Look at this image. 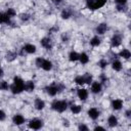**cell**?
<instances>
[{
  "label": "cell",
  "instance_id": "obj_1",
  "mask_svg": "<svg viewBox=\"0 0 131 131\" xmlns=\"http://www.w3.org/2000/svg\"><path fill=\"white\" fill-rule=\"evenodd\" d=\"M9 89L11 93L13 94H19L23 91H25V81L19 77L13 78V83L9 86Z\"/></svg>",
  "mask_w": 131,
  "mask_h": 131
},
{
  "label": "cell",
  "instance_id": "obj_2",
  "mask_svg": "<svg viewBox=\"0 0 131 131\" xmlns=\"http://www.w3.org/2000/svg\"><path fill=\"white\" fill-rule=\"evenodd\" d=\"M51 108L57 113H63L68 108V102L66 100H54L51 103Z\"/></svg>",
  "mask_w": 131,
  "mask_h": 131
},
{
  "label": "cell",
  "instance_id": "obj_3",
  "mask_svg": "<svg viewBox=\"0 0 131 131\" xmlns=\"http://www.w3.org/2000/svg\"><path fill=\"white\" fill-rule=\"evenodd\" d=\"M106 3V0H86V6L87 8L91 10H96L104 6Z\"/></svg>",
  "mask_w": 131,
  "mask_h": 131
},
{
  "label": "cell",
  "instance_id": "obj_4",
  "mask_svg": "<svg viewBox=\"0 0 131 131\" xmlns=\"http://www.w3.org/2000/svg\"><path fill=\"white\" fill-rule=\"evenodd\" d=\"M61 88H62V86L59 85V84H52V85L47 86L45 88V90H46V92L49 96H55L61 90Z\"/></svg>",
  "mask_w": 131,
  "mask_h": 131
},
{
  "label": "cell",
  "instance_id": "obj_5",
  "mask_svg": "<svg viewBox=\"0 0 131 131\" xmlns=\"http://www.w3.org/2000/svg\"><path fill=\"white\" fill-rule=\"evenodd\" d=\"M43 127V121L41 119H38V118H35V119H32L30 122H29V128L30 129H33V130H39Z\"/></svg>",
  "mask_w": 131,
  "mask_h": 131
},
{
  "label": "cell",
  "instance_id": "obj_6",
  "mask_svg": "<svg viewBox=\"0 0 131 131\" xmlns=\"http://www.w3.org/2000/svg\"><path fill=\"white\" fill-rule=\"evenodd\" d=\"M102 90V85L98 81H92L91 83V92L94 94H98Z\"/></svg>",
  "mask_w": 131,
  "mask_h": 131
},
{
  "label": "cell",
  "instance_id": "obj_7",
  "mask_svg": "<svg viewBox=\"0 0 131 131\" xmlns=\"http://www.w3.org/2000/svg\"><path fill=\"white\" fill-rule=\"evenodd\" d=\"M121 43H122V37H121V35L115 34L112 37V39H111V45H112V47H115L116 48V47L120 46Z\"/></svg>",
  "mask_w": 131,
  "mask_h": 131
},
{
  "label": "cell",
  "instance_id": "obj_8",
  "mask_svg": "<svg viewBox=\"0 0 131 131\" xmlns=\"http://www.w3.org/2000/svg\"><path fill=\"white\" fill-rule=\"evenodd\" d=\"M40 43H41V46H42L43 48L47 49V50H49V49L52 48V40H51L49 37H44V38H42L41 41H40Z\"/></svg>",
  "mask_w": 131,
  "mask_h": 131
},
{
  "label": "cell",
  "instance_id": "obj_9",
  "mask_svg": "<svg viewBox=\"0 0 131 131\" xmlns=\"http://www.w3.org/2000/svg\"><path fill=\"white\" fill-rule=\"evenodd\" d=\"M87 115H88V117H89L90 119L96 120V119H98V117H99V115H100V112H99V110L96 108V107H91V108L88 110Z\"/></svg>",
  "mask_w": 131,
  "mask_h": 131
},
{
  "label": "cell",
  "instance_id": "obj_10",
  "mask_svg": "<svg viewBox=\"0 0 131 131\" xmlns=\"http://www.w3.org/2000/svg\"><path fill=\"white\" fill-rule=\"evenodd\" d=\"M25 121H26L25 117H24L23 115H20V114H16V115H14V116L12 117V123H13L14 125H16V126L23 125V124L25 123Z\"/></svg>",
  "mask_w": 131,
  "mask_h": 131
},
{
  "label": "cell",
  "instance_id": "obj_11",
  "mask_svg": "<svg viewBox=\"0 0 131 131\" xmlns=\"http://www.w3.org/2000/svg\"><path fill=\"white\" fill-rule=\"evenodd\" d=\"M77 96H78L79 99L82 100V101L86 100V99L88 98V91H87V89H85V88H80V89H78V90H77Z\"/></svg>",
  "mask_w": 131,
  "mask_h": 131
},
{
  "label": "cell",
  "instance_id": "obj_12",
  "mask_svg": "<svg viewBox=\"0 0 131 131\" xmlns=\"http://www.w3.org/2000/svg\"><path fill=\"white\" fill-rule=\"evenodd\" d=\"M36 46L34 44H31V43H28L26 44L24 47H23V51H25L26 53H29V54H33L36 52Z\"/></svg>",
  "mask_w": 131,
  "mask_h": 131
},
{
  "label": "cell",
  "instance_id": "obj_13",
  "mask_svg": "<svg viewBox=\"0 0 131 131\" xmlns=\"http://www.w3.org/2000/svg\"><path fill=\"white\" fill-rule=\"evenodd\" d=\"M106 31H107V25L104 24V23L99 24V25L96 27V29H95V32H96V34H98V35H103Z\"/></svg>",
  "mask_w": 131,
  "mask_h": 131
},
{
  "label": "cell",
  "instance_id": "obj_14",
  "mask_svg": "<svg viewBox=\"0 0 131 131\" xmlns=\"http://www.w3.org/2000/svg\"><path fill=\"white\" fill-rule=\"evenodd\" d=\"M34 106L36 110L38 111H42L44 107H45V101L41 98H36L35 101H34Z\"/></svg>",
  "mask_w": 131,
  "mask_h": 131
},
{
  "label": "cell",
  "instance_id": "obj_15",
  "mask_svg": "<svg viewBox=\"0 0 131 131\" xmlns=\"http://www.w3.org/2000/svg\"><path fill=\"white\" fill-rule=\"evenodd\" d=\"M112 107H113V110H115V111L121 110V108L123 107V100H122V99H119V98L114 99V100L112 101Z\"/></svg>",
  "mask_w": 131,
  "mask_h": 131
},
{
  "label": "cell",
  "instance_id": "obj_16",
  "mask_svg": "<svg viewBox=\"0 0 131 131\" xmlns=\"http://www.w3.org/2000/svg\"><path fill=\"white\" fill-rule=\"evenodd\" d=\"M52 62L49 60V59H43V62H42V64H41V69L42 70H44V71H46V72H48V71H51L52 70Z\"/></svg>",
  "mask_w": 131,
  "mask_h": 131
},
{
  "label": "cell",
  "instance_id": "obj_17",
  "mask_svg": "<svg viewBox=\"0 0 131 131\" xmlns=\"http://www.w3.org/2000/svg\"><path fill=\"white\" fill-rule=\"evenodd\" d=\"M107 125H108L111 128L116 127V126L118 125V119H117V117L114 116V115H111V116L107 118Z\"/></svg>",
  "mask_w": 131,
  "mask_h": 131
},
{
  "label": "cell",
  "instance_id": "obj_18",
  "mask_svg": "<svg viewBox=\"0 0 131 131\" xmlns=\"http://www.w3.org/2000/svg\"><path fill=\"white\" fill-rule=\"evenodd\" d=\"M122 62L119 60V59H115V60H113V62H112V68H113V70L114 71H116V72H120L121 70H122Z\"/></svg>",
  "mask_w": 131,
  "mask_h": 131
},
{
  "label": "cell",
  "instance_id": "obj_19",
  "mask_svg": "<svg viewBox=\"0 0 131 131\" xmlns=\"http://www.w3.org/2000/svg\"><path fill=\"white\" fill-rule=\"evenodd\" d=\"M119 56L122 57V58H124V59H129V58L131 57V52H130L128 49L124 48V49H122V50L119 52Z\"/></svg>",
  "mask_w": 131,
  "mask_h": 131
},
{
  "label": "cell",
  "instance_id": "obj_20",
  "mask_svg": "<svg viewBox=\"0 0 131 131\" xmlns=\"http://www.w3.org/2000/svg\"><path fill=\"white\" fill-rule=\"evenodd\" d=\"M79 61H80L82 64L88 63V61H89V56H88V54L85 53V52L80 53V54H79Z\"/></svg>",
  "mask_w": 131,
  "mask_h": 131
},
{
  "label": "cell",
  "instance_id": "obj_21",
  "mask_svg": "<svg viewBox=\"0 0 131 131\" xmlns=\"http://www.w3.org/2000/svg\"><path fill=\"white\" fill-rule=\"evenodd\" d=\"M34 89H35V84H34L33 81H27V82H25V91L32 92V91H34Z\"/></svg>",
  "mask_w": 131,
  "mask_h": 131
},
{
  "label": "cell",
  "instance_id": "obj_22",
  "mask_svg": "<svg viewBox=\"0 0 131 131\" xmlns=\"http://www.w3.org/2000/svg\"><path fill=\"white\" fill-rule=\"evenodd\" d=\"M100 43H101V40H100V38L98 36H94L90 40V45L92 47H97V46L100 45Z\"/></svg>",
  "mask_w": 131,
  "mask_h": 131
},
{
  "label": "cell",
  "instance_id": "obj_23",
  "mask_svg": "<svg viewBox=\"0 0 131 131\" xmlns=\"http://www.w3.org/2000/svg\"><path fill=\"white\" fill-rule=\"evenodd\" d=\"M60 16H61L63 19H68L69 17L72 16V10H71L70 8H64V9H62V11H61V13H60Z\"/></svg>",
  "mask_w": 131,
  "mask_h": 131
},
{
  "label": "cell",
  "instance_id": "obj_24",
  "mask_svg": "<svg viewBox=\"0 0 131 131\" xmlns=\"http://www.w3.org/2000/svg\"><path fill=\"white\" fill-rule=\"evenodd\" d=\"M71 112L74 114V115H78L82 112V106L79 105V104H73L71 106Z\"/></svg>",
  "mask_w": 131,
  "mask_h": 131
},
{
  "label": "cell",
  "instance_id": "obj_25",
  "mask_svg": "<svg viewBox=\"0 0 131 131\" xmlns=\"http://www.w3.org/2000/svg\"><path fill=\"white\" fill-rule=\"evenodd\" d=\"M10 21V17L3 12H0V24H8Z\"/></svg>",
  "mask_w": 131,
  "mask_h": 131
},
{
  "label": "cell",
  "instance_id": "obj_26",
  "mask_svg": "<svg viewBox=\"0 0 131 131\" xmlns=\"http://www.w3.org/2000/svg\"><path fill=\"white\" fill-rule=\"evenodd\" d=\"M69 59L71 61H77L79 60V53L76 51H71L69 54Z\"/></svg>",
  "mask_w": 131,
  "mask_h": 131
},
{
  "label": "cell",
  "instance_id": "obj_27",
  "mask_svg": "<svg viewBox=\"0 0 131 131\" xmlns=\"http://www.w3.org/2000/svg\"><path fill=\"white\" fill-rule=\"evenodd\" d=\"M8 88H9L8 82H6V81H4V80H0V90L6 91V90H8Z\"/></svg>",
  "mask_w": 131,
  "mask_h": 131
},
{
  "label": "cell",
  "instance_id": "obj_28",
  "mask_svg": "<svg viewBox=\"0 0 131 131\" xmlns=\"http://www.w3.org/2000/svg\"><path fill=\"white\" fill-rule=\"evenodd\" d=\"M83 76H84L85 84H89V85H90V84L92 83V80H93V77H92V75H90V74L86 73V74H84Z\"/></svg>",
  "mask_w": 131,
  "mask_h": 131
},
{
  "label": "cell",
  "instance_id": "obj_29",
  "mask_svg": "<svg viewBox=\"0 0 131 131\" xmlns=\"http://www.w3.org/2000/svg\"><path fill=\"white\" fill-rule=\"evenodd\" d=\"M75 83L78 85H84L85 84V80H84V76H77L75 78Z\"/></svg>",
  "mask_w": 131,
  "mask_h": 131
},
{
  "label": "cell",
  "instance_id": "obj_30",
  "mask_svg": "<svg viewBox=\"0 0 131 131\" xmlns=\"http://www.w3.org/2000/svg\"><path fill=\"white\" fill-rule=\"evenodd\" d=\"M15 58H16V53H15V52L9 51V52L6 54V59H7L8 61H12V60H14Z\"/></svg>",
  "mask_w": 131,
  "mask_h": 131
},
{
  "label": "cell",
  "instance_id": "obj_31",
  "mask_svg": "<svg viewBox=\"0 0 131 131\" xmlns=\"http://www.w3.org/2000/svg\"><path fill=\"white\" fill-rule=\"evenodd\" d=\"M107 64H108V62H107V60L104 59V58H101V59L98 61V66H99V68H101V69H105Z\"/></svg>",
  "mask_w": 131,
  "mask_h": 131
},
{
  "label": "cell",
  "instance_id": "obj_32",
  "mask_svg": "<svg viewBox=\"0 0 131 131\" xmlns=\"http://www.w3.org/2000/svg\"><path fill=\"white\" fill-rule=\"evenodd\" d=\"M5 13H6L10 18H11V17H13V16H15V14H16V12H15V10H14L13 8H8V9H7V11H6Z\"/></svg>",
  "mask_w": 131,
  "mask_h": 131
},
{
  "label": "cell",
  "instance_id": "obj_33",
  "mask_svg": "<svg viewBox=\"0 0 131 131\" xmlns=\"http://www.w3.org/2000/svg\"><path fill=\"white\" fill-rule=\"evenodd\" d=\"M19 18H20L23 21H27V20L30 19V14H28V13H21V14L19 15Z\"/></svg>",
  "mask_w": 131,
  "mask_h": 131
},
{
  "label": "cell",
  "instance_id": "obj_34",
  "mask_svg": "<svg viewBox=\"0 0 131 131\" xmlns=\"http://www.w3.org/2000/svg\"><path fill=\"white\" fill-rule=\"evenodd\" d=\"M43 57H37L36 58V60H35V64L37 66V68H41V64H42V62H43Z\"/></svg>",
  "mask_w": 131,
  "mask_h": 131
},
{
  "label": "cell",
  "instance_id": "obj_35",
  "mask_svg": "<svg viewBox=\"0 0 131 131\" xmlns=\"http://www.w3.org/2000/svg\"><path fill=\"white\" fill-rule=\"evenodd\" d=\"M78 129H79L80 131H82V130H86V131H87L89 128H88V127H87L85 124H80V125L78 126Z\"/></svg>",
  "mask_w": 131,
  "mask_h": 131
},
{
  "label": "cell",
  "instance_id": "obj_36",
  "mask_svg": "<svg viewBox=\"0 0 131 131\" xmlns=\"http://www.w3.org/2000/svg\"><path fill=\"white\" fill-rule=\"evenodd\" d=\"M115 2L117 3V5H126L127 0H115Z\"/></svg>",
  "mask_w": 131,
  "mask_h": 131
},
{
  "label": "cell",
  "instance_id": "obj_37",
  "mask_svg": "<svg viewBox=\"0 0 131 131\" xmlns=\"http://www.w3.org/2000/svg\"><path fill=\"white\" fill-rule=\"evenodd\" d=\"M117 10L118 11H125L126 10V5H117Z\"/></svg>",
  "mask_w": 131,
  "mask_h": 131
},
{
  "label": "cell",
  "instance_id": "obj_38",
  "mask_svg": "<svg viewBox=\"0 0 131 131\" xmlns=\"http://www.w3.org/2000/svg\"><path fill=\"white\" fill-rule=\"evenodd\" d=\"M5 118H6L5 113H4L2 110H0V121H4V120H5Z\"/></svg>",
  "mask_w": 131,
  "mask_h": 131
},
{
  "label": "cell",
  "instance_id": "obj_39",
  "mask_svg": "<svg viewBox=\"0 0 131 131\" xmlns=\"http://www.w3.org/2000/svg\"><path fill=\"white\" fill-rule=\"evenodd\" d=\"M61 39H62V41H63V42H68V40H69V37H68V35L63 34V35H62V37H61Z\"/></svg>",
  "mask_w": 131,
  "mask_h": 131
},
{
  "label": "cell",
  "instance_id": "obj_40",
  "mask_svg": "<svg viewBox=\"0 0 131 131\" xmlns=\"http://www.w3.org/2000/svg\"><path fill=\"white\" fill-rule=\"evenodd\" d=\"M62 125H63V126H66V127H69V126H70V123H69V121H68V120H63Z\"/></svg>",
  "mask_w": 131,
  "mask_h": 131
},
{
  "label": "cell",
  "instance_id": "obj_41",
  "mask_svg": "<svg viewBox=\"0 0 131 131\" xmlns=\"http://www.w3.org/2000/svg\"><path fill=\"white\" fill-rule=\"evenodd\" d=\"M94 130H104V127H101V126H96V127H94Z\"/></svg>",
  "mask_w": 131,
  "mask_h": 131
},
{
  "label": "cell",
  "instance_id": "obj_42",
  "mask_svg": "<svg viewBox=\"0 0 131 131\" xmlns=\"http://www.w3.org/2000/svg\"><path fill=\"white\" fill-rule=\"evenodd\" d=\"M130 115H131V111H130V110L126 111V117H127V118H130Z\"/></svg>",
  "mask_w": 131,
  "mask_h": 131
},
{
  "label": "cell",
  "instance_id": "obj_43",
  "mask_svg": "<svg viewBox=\"0 0 131 131\" xmlns=\"http://www.w3.org/2000/svg\"><path fill=\"white\" fill-rule=\"evenodd\" d=\"M52 2H54V3H56V4H59V3L62 2V0H52Z\"/></svg>",
  "mask_w": 131,
  "mask_h": 131
},
{
  "label": "cell",
  "instance_id": "obj_44",
  "mask_svg": "<svg viewBox=\"0 0 131 131\" xmlns=\"http://www.w3.org/2000/svg\"><path fill=\"white\" fill-rule=\"evenodd\" d=\"M3 74H4V72H3V69H2L1 67H0V78H1L2 76H3Z\"/></svg>",
  "mask_w": 131,
  "mask_h": 131
}]
</instances>
